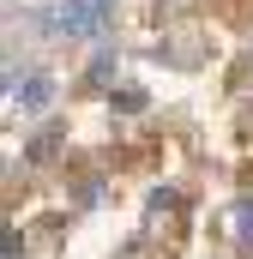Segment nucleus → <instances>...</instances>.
Masks as SVG:
<instances>
[{"instance_id": "f257e3e1", "label": "nucleus", "mask_w": 253, "mask_h": 259, "mask_svg": "<svg viewBox=\"0 0 253 259\" xmlns=\"http://www.w3.org/2000/svg\"><path fill=\"white\" fill-rule=\"evenodd\" d=\"M97 24H103V0H66L61 12L49 18V30H55V36H91Z\"/></svg>"}, {"instance_id": "f03ea898", "label": "nucleus", "mask_w": 253, "mask_h": 259, "mask_svg": "<svg viewBox=\"0 0 253 259\" xmlns=\"http://www.w3.org/2000/svg\"><path fill=\"white\" fill-rule=\"evenodd\" d=\"M49 97H55V78H49V72H36V78L18 91V103H24V109H49Z\"/></svg>"}, {"instance_id": "7ed1b4c3", "label": "nucleus", "mask_w": 253, "mask_h": 259, "mask_svg": "<svg viewBox=\"0 0 253 259\" xmlns=\"http://www.w3.org/2000/svg\"><path fill=\"white\" fill-rule=\"evenodd\" d=\"M229 229H235L241 241H253V199H235V205H229Z\"/></svg>"}, {"instance_id": "20e7f679", "label": "nucleus", "mask_w": 253, "mask_h": 259, "mask_svg": "<svg viewBox=\"0 0 253 259\" xmlns=\"http://www.w3.org/2000/svg\"><path fill=\"white\" fill-rule=\"evenodd\" d=\"M55 145H61V133H43V139H36V145H30V157H36V163H43V157H55Z\"/></svg>"}, {"instance_id": "39448f33", "label": "nucleus", "mask_w": 253, "mask_h": 259, "mask_svg": "<svg viewBox=\"0 0 253 259\" xmlns=\"http://www.w3.org/2000/svg\"><path fill=\"white\" fill-rule=\"evenodd\" d=\"M109 72H115V61H109V55H97V61H91V78H97V84H109Z\"/></svg>"}, {"instance_id": "423d86ee", "label": "nucleus", "mask_w": 253, "mask_h": 259, "mask_svg": "<svg viewBox=\"0 0 253 259\" xmlns=\"http://www.w3.org/2000/svg\"><path fill=\"white\" fill-rule=\"evenodd\" d=\"M0 97H6V66H0Z\"/></svg>"}]
</instances>
